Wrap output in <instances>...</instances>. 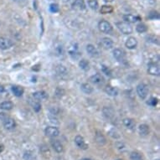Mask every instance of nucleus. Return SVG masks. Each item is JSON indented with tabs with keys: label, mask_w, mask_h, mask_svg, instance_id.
I'll return each mask as SVG.
<instances>
[{
	"label": "nucleus",
	"mask_w": 160,
	"mask_h": 160,
	"mask_svg": "<svg viewBox=\"0 0 160 160\" xmlns=\"http://www.w3.org/2000/svg\"><path fill=\"white\" fill-rule=\"evenodd\" d=\"M118 29L124 34H130L133 33V28L128 23L126 22H118L116 24Z\"/></svg>",
	"instance_id": "nucleus-1"
},
{
	"label": "nucleus",
	"mask_w": 160,
	"mask_h": 160,
	"mask_svg": "<svg viewBox=\"0 0 160 160\" xmlns=\"http://www.w3.org/2000/svg\"><path fill=\"white\" fill-rule=\"evenodd\" d=\"M137 94L141 99H145L149 95V87L147 85L141 83L137 86Z\"/></svg>",
	"instance_id": "nucleus-2"
},
{
	"label": "nucleus",
	"mask_w": 160,
	"mask_h": 160,
	"mask_svg": "<svg viewBox=\"0 0 160 160\" xmlns=\"http://www.w3.org/2000/svg\"><path fill=\"white\" fill-rule=\"evenodd\" d=\"M98 28H99L100 31H102V33H105V34H109L112 31V25L106 20L100 21L98 24Z\"/></svg>",
	"instance_id": "nucleus-3"
},
{
	"label": "nucleus",
	"mask_w": 160,
	"mask_h": 160,
	"mask_svg": "<svg viewBox=\"0 0 160 160\" xmlns=\"http://www.w3.org/2000/svg\"><path fill=\"white\" fill-rule=\"evenodd\" d=\"M90 81L96 86H102L105 83V79H104L102 75L97 73V74H95L94 76L90 77Z\"/></svg>",
	"instance_id": "nucleus-4"
},
{
	"label": "nucleus",
	"mask_w": 160,
	"mask_h": 160,
	"mask_svg": "<svg viewBox=\"0 0 160 160\" xmlns=\"http://www.w3.org/2000/svg\"><path fill=\"white\" fill-rule=\"evenodd\" d=\"M14 45V42L10 39L5 38V37H1L0 38V49L1 50H8L12 46Z\"/></svg>",
	"instance_id": "nucleus-5"
},
{
	"label": "nucleus",
	"mask_w": 160,
	"mask_h": 160,
	"mask_svg": "<svg viewBox=\"0 0 160 160\" xmlns=\"http://www.w3.org/2000/svg\"><path fill=\"white\" fill-rule=\"evenodd\" d=\"M3 123H4V128L8 130V131H12V130H14L16 127L15 121L13 118H9V117H8L6 119H4L3 121Z\"/></svg>",
	"instance_id": "nucleus-6"
},
{
	"label": "nucleus",
	"mask_w": 160,
	"mask_h": 160,
	"mask_svg": "<svg viewBox=\"0 0 160 160\" xmlns=\"http://www.w3.org/2000/svg\"><path fill=\"white\" fill-rule=\"evenodd\" d=\"M148 72L152 75V76H159L160 69L158 65L156 63H149V67H148Z\"/></svg>",
	"instance_id": "nucleus-7"
},
{
	"label": "nucleus",
	"mask_w": 160,
	"mask_h": 160,
	"mask_svg": "<svg viewBox=\"0 0 160 160\" xmlns=\"http://www.w3.org/2000/svg\"><path fill=\"white\" fill-rule=\"evenodd\" d=\"M45 133L46 136L50 137H55L59 136L60 134V131L58 129L57 127H46L45 130Z\"/></svg>",
	"instance_id": "nucleus-8"
},
{
	"label": "nucleus",
	"mask_w": 160,
	"mask_h": 160,
	"mask_svg": "<svg viewBox=\"0 0 160 160\" xmlns=\"http://www.w3.org/2000/svg\"><path fill=\"white\" fill-rule=\"evenodd\" d=\"M112 54H113V57L119 62L125 61V57H126L125 52L121 49H115Z\"/></svg>",
	"instance_id": "nucleus-9"
},
{
	"label": "nucleus",
	"mask_w": 160,
	"mask_h": 160,
	"mask_svg": "<svg viewBox=\"0 0 160 160\" xmlns=\"http://www.w3.org/2000/svg\"><path fill=\"white\" fill-rule=\"evenodd\" d=\"M49 95L44 91H39V92H36L33 93V98L35 99L36 101H45V100L48 99Z\"/></svg>",
	"instance_id": "nucleus-10"
},
{
	"label": "nucleus",
	"mask_w": 160,
	"mask_h": 160,
	"mask_svg": "<svg viewBox=\"0 0 160 160\" xmlns=\"http://www.w3.org/2000/svg\"><path fill=\"white\" fill-rule=\"evenodd\" d=\"M86 51H87V53L89 54L92 57H99V51H98V50H97L93 45H91V44H90V45H87V46H86Z\"/></svg>",
	"instance_id": "nucleus-11"
},
{
	"label": "nucleus",
	"mask_w": 160,
	"mask_h": 160,
	"mask_svg": "<svg viewBox=\"0 0 160 160\" xmlns=\"http://www.w3.org/2000/svg\"><path fill=\"white\" fill-rule=\"evenodd\" d=\"M75 143L77 145V147L80 148V149H84V150L88 149V145L85 143L84 138L81 137V136H80V135L76 136V138H75Z\"/></svg>",
	"instance_id": "nucleus-12"
},
{
	"label": "nucleus",
	"mask_w": 160,
	"mask_h": 160,
	"mask_svg": "<svg viewBox=\"0 0 160 160\" xmlns=\"http://www.w3.org/2000/svg\"><path fill=\"white\" fill-rule=\"evenodd\" d=\"M140 17H138V16H135L133 14H124L123 15V20H124V22H126V23L128 24H133L136 23L137 21H139L140 20Z\"/></svg>",
	"instance_id": "nucleus-13"
},
{
	"label": "nucleus",
	"mask_w": 160,
	"mask_h": 160,
	"mask_svg": "<svg viewBox=\"0 0 160 160\" xmlns=\"http://www.w3.org/2000/svg\"><path fill=\"white\" fill-rule=\"evenodd\" d=\"M126 47L129 50H133L135 49L137 46V39L134 38V37H129V38L127 39L126 41Z\"/></svg>",
	"instance_id": "nucleus-14"
},
{
	"label": "nucleus",
	"mask_w": 160,
	"mask_h": 160,
	"mask_svg": "<svg viewBox=\"0 0 160 160\" xmlns=\"http://www.w3.org/2000/svg\"><path fill=\"white\" fill-rule=\"evenodd\" d=\"M72 8L76 10H84L86 8V4H85L83 0H75L72 4Z\"/></svg>",
	"instance_id": "nucleus-15"
},
{
	"label": "nucleus",
	"mask_w": 160,
	"mask_h": 160,
	"mask_svg": "<svg viewBox=\"0 0 160 160\" xmlns=\"http://www.w3.org/2000/svg\"><path fill=\"white\" fill-rule=\"evenodd\" d=\"M101 43H102V45L103 46V48L106 49V50H109V49H111L113 47V41L110 38H107V37L102 38L101 40Z\"/></svg>",
	"instance_id": "nucleus-16"
},
{
	"label": "nucleus",
	"mask_w": 160,
	"mask_h": 160,
	"mask_svg": "<svg viewBox=\"0 0 160 160\" xmlns=\"http://www.w3.org/2000/svg\"><path fill=\"white\" fill-rule=\"evenodd\" d=\"M123 124L127 128H128L130 130H134L136 127V122L132 118H125L123 120Z\"/></svg>",
	"instance_id": "nucleus-17"
},
{
	"label": "nucleus",
	"mask_w": 160,
	"mask_h": 160,
	"mask_svg": "<svg viewBox=\"0 0 160 160\" xmlns=\"http://www.w3.org/2000/svg\"><path fill=\"white\" fill-rule=\"evenodd\" d=\"M29 102L30 104V106L33 107V109H34V111H36V112H39V111L41 110V105H40V103L38 101H36L35 99H32V98H30L29 99Z\"/></svg>",
	"instance_id": "nucleus-18"
},
{
	"label": "nucleus",
	"mask_w": 160,
	"mask_h": 160,
	"mask_svg": "<svg viewBox=\"0 0 160 160\" xmlns=\"http://www.w3.org/2000/svg\"><path fill=\"white\" fill-rule=\"evenodd\" d=\"M105 92L107 95L111 96H116L118 95V90L117 88L113 87L111 86H107L105 87Z\"/></svg>",
	"instance_id": "nucleus-19"
},
{
	"label": "nucleus",
	"mask_w": 160,
	"mask_h": 160,
	"mask_svg": "<svg viewBox=\"0 0 160 160\" xmlns=\"http://www.w3.org/2000/svg\"><path fill=\"white\" fill-rule=\"evenodd\" d=\"M51 145L54 150H55L57 152H61L63 151V146L61 143L58 140H51Z\"/></svg>",
	"instance_id": "nucleus-20"
},
{
	"label": "nucleus",
	"mask_w": 160,
	"mask_h": 160,
	"mask_svg": "<svg viewBox=\"0 0 160 160\" xmlns=\"http://www.w3.org/2000/svg\"><path fill=\"white\" fill-rule=\"evenodd\" d=\"M12 92L14 93V95L16 96H21L24 94V88L22 86H12Z\"/></svg>",
	"instance_id": "nucleus-21"
},
{
	"label": "nucleus",
	"mask_w": 160,
	"mask_h": 160,
	"mask_svg": "<svg viewBox=\"0 0 160 160\" xmlns=\"http://www.w3.org/2000/svg\"><path fill=\"white\" fill-rule=\"evenodd\" d=\"M138 131L141 136H147L149 133V127L147 124H141L138 127Z\"/></svg>",
	"instance_id": "nucleus-22"
},
{
	"label": "nucleus",
	"mask_w": 160,
	"mask_h": 160,
	"mask_svg": "<svg viewBox=\"0 0 160 160\" xmlns=\"http://www.w3.org/2000/svg\"><path fill=\"white\" fill-rule=\"evenodd\" d=\"M80 89L81 91L84 92L85 94H92L93 92V87L90 84L88 83H83V84L80 86Z\"/></svg>",
	"instance_id": "nucleus-23"
},
{
	"label": "nucleus",
	"mask_w": 160,
	"mask_h": 160,
	"mask_svg": "<svg viewBox=\"0 0 160 160\" xmlns=\"http://www.w3.org/2000/svg\"><path fill=\"white\" fill-rule=\"evenodd\" d=\"M14 107V104L11 102L9 101H7V102H3L0 103V109L4 111H9L13 109Z\"/></svg>",
	"instance_id": "nucleus-24"
},
{
	"label": "nucleus",
	"mask_w": 160,
	"mask_h": 160,
	"mask_svg": "<svg viewBox=\"0 0 160 160\" xmlns=\"http://www.w3.org/2000/svg\"><path fill=\"white\" fill-rule=\"evenodd\" d=\"M103 113L107 118H111L114 115V111L111 107H105L103 108Z\"/></svg>",
	"instance_id": "nucleus-25"
},
{
	"label": "nucleus",
	"mask_w": 160,
	"mask_h": 160,
	"mask_svg": "<svg viewBox=\"0 0 160 160\" xmlns=\"http://www.w3.org/2000/svg\"><path fill=\"white\" fill-rule=\"evenodd\" d=\"M101 14H111L113 12V8L111 5H103L101 8Z\"/></svg>",
	"instance_id": "nucleus-26"
},
{
	"label": "nucleus",
	"mask_w": 160,
	"mask_h": 160,
	"mask_svg": "<svg viewBox=\"0 0 160 160\" xmlns=\"http://www.w3.org/2000/svg\"><path fill=\"white\" fill-rule=\"evenodd\" d=\"M79 65H80V68L82 69L83 71H88L89 68H90V64H89V62L86 60H81L79 62Z\"/></svg>",
	"instance_id": "nucleus-27"
},
{
	"label": "nucleus",
	"mask_w": 160,
	"mask_h": 160,
	"mask_svg": "<svg viewBox=\"0 0 160 160\" xmlns=\"http://www.w3.org/2000/svg\"><path fill=\"white\" fill-rule=\"evenodd\" d=\"M136 30L138 32V33H144V32H146V31L148 30V27H147V25L146 24H138L137 25V27H136Z\"/></svg>",
	"instance_id": "nucleus-28"
},
{
	"label": "nucleus",
	"mask_w": 160,
	"mask_h": 160,
	"mask_svg": "<svg viewBox=\"0 0 160 160\" xmlns=\"http://www.w3.org/2000/svg\"><path fill=\"white\" fill-rule=\"evenodd\" d=\"M88 5L93 10H96L99 7V4L97 0H88Z\"/></svg>",
	"instance_id": "nucleus-29"
},
{
	"label": "nucleus",
	"mask_w": 160,
	"mask_h": 160,
	"mask_svg": "<svg viewBox=\"0 0 160 160\" xmlns=\"http://www.w3.org/2000/svg\"><path fill=\"white\" fill-rule=\"evenodd\" d=\"M130 158L131 160H143V157L139 152H133L130 155Z\"/></svg>",
	"instance_id": "nucleus-30"
},
{
	"label": "nucleus",
	"mask_w": 160,
	"mask_h": 160,
	"mask_svg": "<svg viewBox=\"0 0 160 160\" xmlns=\"http://www.w3.org/2000/svg\"><path fill=\"white\" fill-rule=\"evenodd\" d=\"M96 141L100 145H103L106 143V139L102 134H96Z\"/></svg>",
	"instance_id": "nucleus-31"
},
{
	"label": "nucleus",
	"mask_w": 160,
	"mask_h": 160,
	"mask_svg": "<svg viewBox=\"0 0 160 160\" xmlns=\"http://www.w3.org/2000/svg\"><path fill=\"white\" fill-rule=\"evenodd\" d=\"M65 90L64 89H62V88L61 87H57L56 88V90H55V96H57L58 98H61L63 96L65 95Z\"/></svg>",
	"instance_id": "nucleus-32"
},
{
	"label": "nucleus",
	"mask_w": 160,
	"mask_h": 160,
	"mask_svg": "<svg viewBox=\"0 0 160 160\" xmlns=\"http://www.w3.org/2000/svg\"><path fill=\"white\" fill-rule=\"evenodd\" d=\"M56 71L57 72L60 74V75H65L67 73V71H66V68H65L64 65H58L56 67Z\"/></svg>",
	"instance_id": "nucleus-33"
},
{
	"label": "nucleus",
	"mask_w": 160,
	"mask_h": 160,
	"mask_svg": "<svg viewBox=\"0 0 160 160\" xmlns=\"http://www.w3.org/2000/svg\"><path fill=\"white\" fill-rule=\"evenodd\" d=\"M24 160H34V154L31 152H26L24 154Z\"/></svg>",
	"instance_id": "nucleus-34"
},
{
	"label": "nucleus",
	"mask_w": 160,
	"mask_h": 160,
	"mask_svg": "<svg viewBox=\"0 0 160 160\" xmlns=\"http://www.w3.org/2000/svg\"><path fill=\"white\" fill-rule=\"evenodd\" d=\"M50 10L52 13H57L59 11V6L56 4H51L50 5Z\"/></svg>",
	"instance_id": "nucleus-35"
},
{
	"label": "nucleus",
	"mask_w": 160,
	"mask_h": 160,
	"mask_svg": "<svg viewBox=\"0 0 160 160\" xmlns=\"http://www.w3.org/2000/svg\"><path fill=\"white\" fill-rule=\"evenodd\" d=\"M148 104L150 105V106H152V107H154V106H156L157 104H158V99L157 98H154V97H152V98H150L149 100V102H148Z\"/></svg>",
	"instance_id": "nucleus-36"
},
{
	"label": "nucleus",
	"mask_w": 160,
	"mask_h": 160,
	"mask_svg": "<svg viewBox=\"0 0 160 160\" xmlns=\"http://www.w3.org/2000/svg\"><path fill=\"white\" fill-rule=\"evenodd\" d=\"M150 19H159V15H158V14L155 11H152L150 14H149V16Z\"/></svg>",
	"instance_id": "nucleus-37"
},
{
	"label": "nucleus",
	"mask_w": 160,
	"mask_h": 160,
	"mask_svg": "<svg viewBox=\"0 0 160 160\" xmlns=\"http://www.w3.org/2000/svg\"><path fill=\"white\" fill-rule=\"evenodd\" d=\"M102 69H103V71L106 73V75H107V76H111V72L109 71V70H108V67H107V66H104V65H103Z\"/></svg>",
	"instance_id": "nucleus-38"
},
{
	"label": "nucleus",
	"mask_w": 160,
	"mask_h": 160,
	"mask_svg": "<svg viewBox=\"0 0 160 160\" xmlns=\"http://www.w3.org/2000/svg\"><path fill=\"white\" fill-rule=\"evenodd\" d=\"M7 118H8V116L5 114L4 112H0V120L1 121H4V119H6Z\"/></svg>",
	"instance_id": "nucleus-39"
},
{
	"label": "nucleus",
	"mask_w": 160,
	"mask_h": 160,
	"mask_svg": "<svg viewBox=\"0 0 160 160\" xmlns=\"http://www.w3.org/2000/svg\"><path fill=\"white\" fill-rule=\"evenodd\" d=\"M14 2L19 4H24L27 2V0H14Z\"/></svg>",
	"instance_id": "nucleus-40"
},
{
	"label": "nucleus",
	"mask_w": 160,
	"mask_h": 160,
	"mask_svg": "<svg viewBox=\"0 0 160 160\" xmlns=\"http://www.w3.org/2000/svg\"><path fill=\"white\" fill-rule=\"evenodd\" d=\"M4 149V146L3 144H0V152H3Z\"/></svg>",
	"instance_id": "nucleus-41"
},
{
	"label": "nucleus",
	"mask_w": 160,
	"mask_h": 160,
	"mask_svg": "<svg viewBox=\"0 0 160 160\" xmlns=\"http://www.w3.org/2000/svg\"><path fill=\"white\" fill-rule=\"evenodd\" d=\"M4 92V89L3 86H0V92Z\"/></svg>",
	"instance_id": "nucleus-42"
},
{
	"label": "nucleus",
	"mask_w": 160,
	"mask_h": 160,
	"mask_svg": "<svg viewBox=\"0 0 160 160\" xmlns=\"http://www.w3.org/2000/svg\"><path fill=\"white\" fill-rule=\"evenodd\" d=\"M104 1H106V2H113L114 0H104Z\"/></svg>",
	"instance_id": "nucleus-43"
},
{
	"label": "nucleus",
	"mask_w": 160,
	"mask_h": 160,
	"mask_svg": "<svg viewBox=\"0 0 160 160\" xmlns=\"http://www.w3.org/2000/svg\"><path fill=\"white\" fill-rule=\"evenodd\" d=\"M81 160H92V159H90V158H82Z\"/></svg>",
	"instance_id": "nucleus-44"
},
{
	"label": "nucleus",
	"mask_w": 160,
	"mask_h": 160,
	"mask_svg": "<svg viewBox=\"0 0 160 160\" xmlns=\"http://www.w3.org/2000/svg\"><path fill=\"white\" fill-rule=\"evenodd\" d=\"M117 160H122V159H117Z\"/></svg>",
	"instance_id": "nucleus-45"
},
{
	"label": "nucleus",
	"mask_w": 160,
	"mask_h": 160,
	"mask_svg": "<svg viewBox=\"0 0 160 160\" xmlns=\"http://www.w3.org/2000/svg\"></svg>",
	"instance_id": "nucleus-46"
}]
</instances>
